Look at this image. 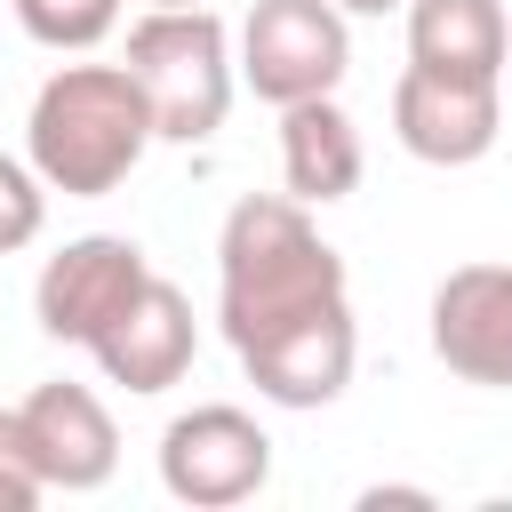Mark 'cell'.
<instances>
[{
  "label": "cell",
  "mask_w": 512,
  "mask_h": 512,
  "mask_svg": "<svg viewBox=\"0 0 512 512\" xmlns=\"http://www.w3.org/2000/svg\"><path fill=\"white\" fill-rule=\"evenodd\" d=\"M328 304H352L344 288V256L320 240L312 208L288 192H248L232 200L224 232H216V328L224 344H256L288 320H312Z\"/></svg>",
  "instance_id": "cell-1"
},
{
  "label": "cell",
  "mask_w": 512,
  "mask_h": 512,
  "mask_svg": "<svg viewBox=\"0 0 512 512\" xmlns=\"http://www.w3.org/2000/svg\"><path fill=\"white\" fill-rule=\"evenodd\" d=\"M144 144H160V136H152V104L128 64H56L24 120V152H32L40 184L64 200L120 192L136 176Z\"/></svg>",
  "instance_id": "cell-2"
},
{
  "label": "cell",
  "mask_w": 512,
  "mask_h": 512,
  "mask_svg": "<svg viewBox=\"0 0 512 512\" xmlns=\"http://www.w3.org/2000/svg\"><path fill=\"white\" fill-rule=\"evenodd\" d=\"M152 104V136L160 144H208L232 112V32L224 16L200 0V8H144L128 24V56H120Z\"/></svg>",
  "instance_id": "cell-3"
},
{
  "label": "cell",
  "mask_w": 512,
  "mask_h": 512,
  "mask_svg": "<svg viewBox=\"0 0 512 512\" xmlns=\"http://www.w3.org/2000/svg\"><path fill=\"white\" fill-rule=\"evenodd\" d=\"M240 80L264 104H304V96H336V80L352 72V32L336 0H256L240 24Z\"/></svg>",
  "instance_id": "cell-4"
},
{
  "label": "cell",
  "mask_w": 512,
  "mask_h": 512,
  "mask_svg": "<svg viewBox=\"0 0 512 512\" xmlns=\"http://www.w3.org/2000/svg\"><path fill=\"white\" fill-rule=\"evenodd\" d=\"M264 480H272V432L232 400L184 408L160 432V488L176 504H192V512L248 504V496H264Z\"/></svg>",
  "instance_id": "cell-5"
},
{
  "label": "cell",
  "mask_w": 512,
  "mask_h": 512,
  "mask_svg": "<svg viewBox=\"0 0 512 512\" xmlns=\"http://www.w3.org/2000/svg\"><path fill=\"white\" fill-rule=\"evenodd\" d=\"M144 280H152V256H144L128 232H80V240H64V248L40 264V280H32V320H40V336H56V344H96V336L136 304Z\"/></svg>",
  "instance_id": "cell-6"
},
{
  "label": "cell",
  "mask_w": 512,
  "mask_h": 512,
  "mask_svg": "<svg viewBox=\"0 0 512 512\" xmlns=\"http://www.w3.org/2000/svg\"><path fill=\"white\" fill-rule=\"evenodd\" d=\"M496 128H504L496 80L432 72V64H408L392 80V136L424 168H472V160H488L496 152Z\"/></svg>",
  "instance_id": "cell-7"
},
{
  "label": "cell",
  "mask_w": 512,
  "mask_h": 512,
  "mask_svg": "<svg viewBox=\"0 0 512 512\" xmlns=\"http://www.w3.org/2000/svg\"><path fill=\"white\" fill-rule=\"evenodd\" d=\"M16 432H24V464L40 472V488H64V496H88L120 472V432L104 416V400L72 376L56 384H32L16 400Z\"/></svg>",
  "instance_id": "cell-8"
},
{
  "label": "cell",
  "mask_w": 512,
  "mask_h": 512,
  "mask_svg": "<svg viewBox=\"0 0 512 512\" xmlns=\"http://www.w3.org/2000/svg\"><path fill=\"white\" fill-rule=\"evenodd\" d=\"M232 360H240V376L256 384V400H272V408H328V400H344L352 360H360L352 304H328V312H312V320H288V328L240 344Z\"/></svg>",
  "instance_id": "cell-9"
},
{
  "label": "cell",
  "mask_w": 512,
  "mask_h": 512,
  "mask_svg": "<svg viewBox=\"0 0 512 512\" xmlns=\"http://www.w3.org/2000/svg\"><path fill=\"white\" fill-rule=\"evenodd\" d=\"M432 352L448 376L512 392V264H456L432 288Z\"/></svg>",
  "instance_id": "cell-10"
},
{
  "label": "cell",
  "mask_w": 512,
  "mask_h": 512,
  "mask_svg": "<svg viewBox=\"0 0 512 512\" xmlns=\"http://www.w3.org/2000/svg\"><path fill=\"white\" fill-rule=\"evenodd\" d=\"M88 352H96L104 384H120V392H168V384H184V368H192V352H200L192 296L152 272V280L136 288V304H128Z\"/></svg>",
  "instance_id": "cell-11"
},
{
  "label": "cell",
  "mask_w": 512,
  "mask_h": 512,
  "mask_svg": "<svg viewBox=\"0 0 512 512\" xmlns=\"http://www.w3.org/2000/svg\"><path fill=\"white\" fill-rule=\"evenodd\" d=\"M360 176H368L360 120H352L336 96L280 104V184H288V200L328 208V200H352V192H360Z\"/></svg>",
  "instance_id": "cell-12"
},
{
  "label": "cell",
  "mask_w": 512,
  "mask_h": 512,
  "mask_svg": "<svg viewBox=\"0 0 512 512\" xmlns=\"http://www.w3.org/2000/svg\"><path fill=\"white\" fill-rule=\"evenodd\" d=\"M504 56H512L504 0H408V64L496 80Z\"/></svg>",
  "instance_id": "cell-13"
},
{
  "label": "cell",
  "mask_w": 512,
  "mask_h": 512,
  "mask_svg": "<svg viewBox=\"0 0 512 512\" xmlns=\"http://www.w3.org/2000/svg\"><path fill=\"white\" fill-rule=\"evenodd\" d=\"M16 24H24L40 48L80 56V48H96V40L120 24V0H16Z\"/></svg>",
  "instance_id": "cell-14"
},
{
  "label": "cell",
  "mask_w": 512,
  "mask_h": 512,
  "mask_svg": "<svg viewBox=\"0 0 512 512\" xmlns=\"http://www.w3.org/2000/svg\"><path fill=\"white\" fill-rule=\"evenodd\" d=\"M40 224H48V184H40V168L0 152V256L32 248V240H40Z\"/></svg>",
  "instance_id": "cell-15"
},
{
  "label": "cell",
  "mask_w": 512,
  "mask_h": 512,
  "mask_svg": "<svg viewBox=\"0 0 512 512\" xmlns=\"http://www.w3.org/2000/svg\"><path fill=\"white\" fill-rule=\"evenodd\" d=\"M48 488L40 472L24 464V432H16V408H0V512H32Z\"/></svg>",
  "instance_id": "cell-16"
},
{
  "label": "cell",
  "mask_w": 512,
  "mask_h": 512,
  "mask_svg": "<svg viewBox=\"0 0 512 512\" xmlns=\"http://www.w3.org/2000/svg\"><path fill=\"white\" fill-rule=\"evenodd\" d=\"M384 504H432L424 488H360V512H384Z\"/></svg>",
  "instance_id": "cell-17"
},
{
  "label": "cell",
  "mask_w": 512,
  "mask_h": 512,
  "mask_svg": "<svg viewBox=\"0 0 512 512\" xmlns=\"http://www.w3.org/2000/svg\"><path fill=\"white\" fill-rule=\"evenodd\" d=\"M344 16H392V8H408V0H336Z\"/></svg>",
  "instance_id": "cell-18"
},
{
  "label": "cell",
  "mask_w": 512,
  "mask_h": 512,
  "mask_svg": "<svg viewBox=\"0 0 512 512\" xmlns=\"http://www.w3.org/2000/svg\"><path fill=\"white\" fill-rule=\"evenodd\" d=\"M144 8H200V0H144Z\"/></svg>",
  "instance_id": "cell-19"
}]
</instances>
